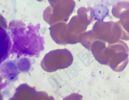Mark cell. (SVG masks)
Segmentation results:
<instances>
[{"mask_svg": "<svg viewBox=\"0 0 129 100\" xmlns=\"http://www.w3.org/2000/svg\"><path fill=\"white\" fill-rule=\"evenodd\" d=\"M119 19L123 28L129 34V9L122 13Z\"/></svg>", "mask_w": 129, "mask_h": 100, "instance_id": "4", "label": "cell"}, {"mask_svg": "<svg viewBox=\"0 0 129 100\" xmlns=\"http://www.w3.org/2000/svg\"><path fill=\"white\" fill-rule=\"evenodd\" d=\"M128 9H129V2H119L113 5L112 14L114 17L119 19L120 14Z\"/></svg>", "mask_w": 129, "mask_h": 100, "instance_id": "3", "label": "cell"}, {"mask_svg": "<svg viewBox=\"0 0 129 100\" xmlns=\"http://www.w3.org/2000/svg\"><path fill=\"white\" fill-rule=\"evenodd\" d=\"M109 63L108 65L113 71H123L129 62V49L127 44L122 40L108 45Z\"/></svg>", "mask_w": 129, "mask_h": 100, "instance_id": "1", "label": "cell"}, {"mask_svg": "<svg viewBox=\"0 0 129 100\" xmlns=\"http://www.w3.org/2000/svg\"><path fill=\"white\" fill-rule=\"evenodd\" d=\"M100 27L99 37L109 44H113L120 40H129V34L123 28L120 21L98 23Z\"/></svg>", "mask_w": 129, "mask_h": 100, "instance_id": "2", "label": "cell"}]
</instances>
